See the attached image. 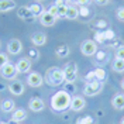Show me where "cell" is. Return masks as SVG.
<instances>
[{
  "instance_id": "d590c367",
  "label": "cell",
  "mask_w": 124,
  "mask_h": 124,
  "mask_svg": "<svg viewBox=\"0 0 124 124\" xmlns=\"http://www.w3.org/2000/svg\"><path fill=\"white\" fill-rule=\"evenodd\" d=\"M104 37H106V39H113L114 38V31L113 30H106L104 31Z\"/></svg>"
},
{
  "instance_id": "ee69618b",
  "label": "cell",
  "mask_w": 124,
  "mask_h": 124,
  "mask_svg": "<svg viewBox=\"0 0 124 124\" xmlns=\"http://www.w3.org/2000/svg\"><path fill=\"white\" fill-rule=\"evenodd\" d=\"M121 89L124 90V79H121Z\"/></svg>"
},
{
  "instance_id": "74e56055",
  "label": "cell",
  "mask_w": 124,
  "mask_h": 124,
  "mask_svg": "<svg viewBox=\"0 0 124 124\" xmlns=\"http://www.w3.org/2000/svg\"><path fill=\"white\" fill-rule=\"evenodd\" d=\"M94 3L99 4V6H107L110 3V0H94Z\"/></svg>"
},
{
  "instance_id": "5bb4252c",
  "label": "cell",
  "mask_w": 124,
  "mask_h": 124,
  "mask_svg": "<svg viewBox=\"0 0 124 124\" xmlns=\"http://www.w3.org/2000/svg\"><path fill=\"white\" fill-rule=\"evenodd\" d=\"M8 90L11 94H14V96H20V94H23L24 93V85L20 82V80H13L10 85H8Z\"/></svg>"
},
{
  "instance_id": "30bf717a",
  "label": "cell",
  "mask_w": 124,
  "mask_h": 124,
  "mask_svg": "<svg viewBox=\"0 0 124 124\" xmlns=\"http://www.w3.org/2000/svg\"><path fill=\"white\" fill-rule=\"evenodd\" d=\"M55 21H56V17L52 16L51 13H48L46 10H44L41 13V16H39V23L42 24L44 27H52L55 24Z\"/></svg>"
},
{
  "instance_id": "5b68a950",
  "label": "cell",
  "mask_w": 124,
  "mask_h": 124,
  "mask_svg": "<svg viewBox=\"0 0 124 124\" xmlns=\"http://www.w3.org/2000/svg\"><path fill=\"white\" fill-rule=\"evenodd\" d=\"M80 52L85 56H93L97 52V44L94 42V39H85L80 44Z\"/></svg>"
},
{
  "instance_id": "d6986e66",
  "label": "cell",
  "mask_w": 124,
  "mask_h": 124,
  "mask_svg": "<svg viewBox=\"0 0 124 124\" xmlns=\"http://www.w3.org/2000/svg\"><path fill=\"white\" fill-rule=\"evenodd\" d=\"M16 103L11 99H6V100L1 103V111H4V113H10V111H14L16 108Z\"/></svg>"
},
{
  "instance_id": "8d00e7d4",
  "label": "cell",
  "mask_w": 124,
  "mask_h": 124,
  "mask_svg": "<svg viewBox=\"0 0 124 124\" xmlns=\"http://www.w3.org/2000/svg\"><path fill=\"white\" fill-rule=\"evenodd\" d=\"M63 90H66L68 93H70L72 90H75V85H73V83H66V86H65Z\"/></svg>"
},
{
  "instance_id": "f6af8a7d",
  "label": "cell",
  "mask_w": 124,
  "mask_h": 124,
  "mask_svg": "<svg viewBox=\"0 0 124 124\" xmlns=\"http://www.w3.org/2000/svg\"><path fill=\"white\" fill-rule=\"evenodd\" d=\"M120 124H124V117L121 118V121H120Z\"/></svg>"
},
{
  "instance_id": "ab89813d",
  "label": "cell",
  "mask_w": 124,
  "mask_h": 124,
  "mask_svg": "<svg viewBox=\"0 0 124 124\" xmlns=\"http://www.w3.org/2000/svg\"><path fill=\"white\" fill-rule=\"evenodd\" d=\"M90 3V0H79V6H87Z\"/></svg>"
},
{
  "instance_id": "d4e9b609",
  "label": "cell",
  "mask_w": 124,
  "mask_h": 124,
  "mask_svg": "<svg viewBox=\"0 0 124 124\" xmlns=\"http://www.w3.org/2000/svg\"><path fill=\"white\" fill-rule=\"evenodd\" d=\"M66 13H68V4L58 7V18H66Z\"/></svg>"
},
{
  "instance_id": "1f68e13d",
  "label": "cell",
  "mask_w": 124,
  "mask_h": 124,
  "mask_svg": "<svg viewBox=\"0 0 124 124\" xmlns=\"http://www.w3.org/2000/svg\"><path fill=\"white\" fill-rule=\"evenodd\" d=\"M116 58H117V59H124V45L117 48V51H116Z\"/></svg>"
},
{
  "instance_id": "603a6c76",
  "label": "cell",
  "mask_w": 124,
  "mask_h": 124,
  "mask_svg": "<svg viewBox=\"0 0 124 124\" xmlns=\"http://www.w3.org/2000/svg\"><path fill=\"white\" fill-rule=\"evenodd\" d=\"M31 10V13L34 14V17H39L41 16V13L44 11V8H42V6L39 4V3H34V4H31V6H28Z\"/></svg>"
},
{
  "instance_id": "9a60e30c",
  "label": "cell",
  "mask_w": 124,
  "mask_h": 124,
  "mask_svg": "<svg viewBox=\"0 0 124 124\" xmlns=\"http://www.w3.org/2000/svg\"><path fill=\"white\" fill-rule=\"evenodd\" d=\"M31 42L34 44L35 46H42L45 45L46 42V35L44 32H34L32 37H31Z\"/></svg>"
},
{
  "instance_id": "60d3db41",
  "label": "cell",
  "mask_w": 124,
  "mask_h": 124,
  "mask_svg": "<svg viewBox=\"0 0 124 124\" xmlns=\"http://www.w3.org/2000/svg\"><path fill=\"white\" fill-rule=\"evenodd\" d=\"M97 27H99V28H104V27H106V21H99V23H97Z\"/></svg>"
},
{
  "instance_id": "d6a6232c",
  "label": "cell",
  "mask_w": 124,
  "mask_h": 124,
  "mask_svg": "<svg viewBox=\"0 0 124 124\" xmlns=\"http://www.w3.org/2000/svg\"><path fill=\"white\" fill-rule=\"evenodd\" d=\"M116 16H117V18H118L120 21H123V23H124V7H118V8H117Z\"/></svg>"
},
{
  "instance_id": "44dd1931",
  "label": "cell",
  "mask_w": 124,
  "mask_h": 124,
  "mask_svg": "<svg viewBox=\"0 0 124 124\" xmlns=\"http://www.w3.org/2000/svg\"><path fill=\"white\" fill-rule=\"evenodd\" d=\"M79 17V8L76 6H68V13H66V18L68 20H76Z\"/></svg>"
},
{
  "instance_id": "9c48e42d",
  "label": "cell",
  "mask_w": 124,
  "mask_h": 124,
  "mask_svg": "<svg viewBox=\"0 0 124 124\" xmlns=\"http://www.w3.org/2000/svg\"><path fill=\"white\" fill-rule=\"evenodd\" d=\"M86 107V100L82 96H73L72 100H70V106L69 108L72 111H80Z\"/></svg>"
},
{
  "instance_id": "52a82bcc",
  "label": "cell",
  "mask_w": 124,
  "mask_h": 124,
  "mask_svg": "<svg viewBox=\"0 0 124 124\" xmlns=\"http://www.w3.org/2000/svg\"><path fill=\"white\" fill-rule=\"evenodd\" d=\"M23 51V42L17 38L10 39L7 42V52L11 55H18Z\"/></svg>"
},
{
  "instance_id": "7a4b0ae2",
  "label": "cell",
  "mask_w": 124,
  "mask_h": 124,
  "mask_svg": "<svg viewBox=\"0 0 124 124\" xmlns=\"http://www.w3.org/2000/svg\"><path fill=\"white\" fill-rule=\"evenodd\" d=\"M44 82H46L49 86H61L65 83V76H63V70L58 66H51L46 69V73L44 76Z\"/></svg>"
},
{
  "instance_id": "f35d334b",
  "label": "cell",
  "mask_w": 124,
  "mask_h": 124,
  "mask_svg": "<svg viewBox=\"0 0 124 124\" xmlns=\"http://www.w3.org/2000/svg\"><path fill=\"white\" fill-rule=\"evenodd\" d=\"M54 4L56 7H61V6H65V4H66V0H55Z\"/></svg>"
},
{
  "instance_id": "836d02e7",
  "label": "cell",
  "mask_w": 124,
  "mask_h": 124,
  "mask_svg": "<svg viewBox=\"0 0 124 124\" xmlns=\"http://www.w3.org/2000/svg\"><path fill=\"white\" fill-rule=\"evenodd\" d=\"M85 80H86V82H92V80H96V76H94V70H90V72H87V73H86Z\"/></svg>"
},
{
  "instance_id": "c3c4849f",
  "label": "cell",
  "mask_w": 124,
  "mask_h": 124,
  "mask_svg": "<svg viewBox=\"0 0 124 124\" xmlns=\"http://www.w3.org/2000/svg\"><path fill=\"white\" fill-rule=\"evenodd\" d=\"M0 45H1V44H0Z\"/></svg>"
},
{
  "instance_id": "cb8c5ba5",
  "label": "cell",
  "mask_w": 124,
  "mask_h": 124,
  "mask_svg": "<svg viewBox=\"0 0 124 124\" xmlns=\"http://www.w3.org/2000/svg\"><path fill=\"white\" fill-rule=\"evenodd\" d=\"M94 76H96V80L104 82V79H106V76H107V73H106V70L103 69V68H96V69H94Z\"/></svg>"
},
{
  "instance_id": "4dcf8cb0",
  "label": "cell",
  "mask_w": 124,
  "mask_h": 124,
  "mask_svg": "<svg viewBox=\"0 0 124 124\" xmlns=\"http://www.w3.org/2000/svg\"><path fill=\"white\" fill-rule=\"evenodd\" d=\"M28 56H30L31 59H38L39 58V52L35 49V48H31L30 52H28Z\"/></svg>"
},
{
  "instance_id": "e0dca14e",
  "label": "cell",
  "mask_w": 124,
  "mask_h": 124,
  "mask_svg": "<svg viewBox=\"0 0 124 124\" xmlns=\"http://www.w3.org/2000/svg\"><path fill=\"white\" fill-rule=\"evenodd\" d=\"M17 7L14 0H0V13H7Z\"/></svg>"
},
{
  "instance_id": "7c38bea8",
  "label": "cell",
  "mask_w": 124,
  "mask_h": 124,
  "mask_svg": "<svg viewBox=\"0 0 124 124\" xmlns=\"http://www.w3.org/2000/svg\"><path fill=\"white\" fill-rule=\"evenodd\" d=\"M17 16L20 17V18H23V20H25V21H32L35 17H34V14L31 13V10L28 6H21V7L17 8Z\"/></svg>"
},
{
  "instance_id": "7402d4cb",
  "label": "cell",
  "mask_w": 124,
  "mask_h": 124,
  "mask_svg": "<svg viewBox=\"0 0 124 124\" xmlns=\"http://www.w3.org/2000/svg\"><path fill=\"white\" fill-rule=\"evenodd\" d=\"M111 68H113V70L114 72H124V59H114L113 61V63H111Z\"/></svg>"
},
{
  "instance_id": "7dc6e473",
  "label": "cell",
  "mask_w": 124,
  "mask_h": 124,
  "mask_svg": "<svg viewBox=\"0 0 124 124\" xmlns=\"http://www.w3.org/2000/svg\"><path fill=\"white\" fill-rule=\"evenodd\" d=\"M37 1H38V3H39V1H44V0H37Z\"/></svg>"
},
{
  "instance_id": "ac0fdd59",
  "label": "cell",
  "mask_w": 124,
  "mask_h": 124,
  "mask_svg": "<svg viewBox=\"0 0 124 124\" xmlns=\"http://www.w3.org/2000/svg\"><path fill=\"white\" fill-rule=\"evenodd\" d=\"M11 118L13 120H16V121H24L25 118H27V111L24 110V108H16L14 111H13V116H11Z\"/></svg>"
},
{
  "instance_id": "2e32d148",
  "label": "cell",
  "mask_w": 124,
  "mask_h": 124,
  "mask_svg": "<svg viewBox=\"0 0 124 124\" xmlns=\"http://www.w3.org/2000/svg\"><path fill=\"white\" fill-rule=\"evenodd\" d=\"M111 106L116 110H124V94L123 93H117L111 99Z\"/></svg>"
},
{
  "instance_id": "83f0119b",
  "label": "cell",
  "mask_w": 124,
  "mask_h": 124,
  "mask_svg": "<svg viewBox=\"0 0 124 124\" xmlns=\"http://www.w3.org/2000/svg\"><path fill=\"white\" fill-rule=\"evenodd\" d=\"M90 14V10L87 6H80L79 7V16H82V17H87V16Z\"/></svg>"
},
{
  "instance_id": "7bdbcfd3",
  "label": "cell",
  "mask_w": 124,
  "mask_h": 124,
  "mask_svg": "<svg viewBox=\"0 0 124 124\" xmlns=\"http://www.w3.org/2000/svg\"><path fill=\"white\" fill-rule=\"evenodd\" d=\"M6 124H18V121H16V120H13V118H11V120H10V121H7Z\"/></svg>"
},
{
  "instance_id": "4316f807",
  "label": "cell",
  "mask_w": 124,
  "mask_h": 124,
  "mask_svg": "<svg viewBox=\"0 0 124 124\" xmlns=\"http://www.w3.org/2000/svg\"><path fill=\"white\" fill-rule=\"evenodd\" d=\"M92 123H93V117H90V116L78 118V121H76V124H92Z\"/></svg>"
},
{
  "instance_id": "8992f818",
  "label": "cell",
  "mask_w": 124,
  "mask_h": 124,
  "mask_svg": "<svg viewBox=\"0 0 124 124\" xmlns=\"http://www.w3.org/2000/svg\"><path fill=\"white\" fill-rule=\"evenodd\" d=\"M0 73H1V76L4 78V79H7V80H14L16 78H17V69H16V65L13 63H6L1 69H0Z\"/></svg>"
},
{
  "instance_id": "3957f363",
  "label": "cell",
  "mask_w": 124,
  "mask_h": 124,
  "mask_svg": "<svg viewBox=\"0 0 124 124\" xmlns=\"http://www.w3.org/2000/svg\"><path fill=\"white\" fill-rule=\"evenodd\" d=\"M63 76H65V83H73L78 78V66L75 62H69L63 68Z\"/></svg>"
},
{
  "instance_id": "277c9868",
  "label": "cell",
  "mask_w": 124,
  "mask_h": 124,
  "mask_svg": "<svg viewBox=\"0 0 124 124\" xmlns=\"http://www.w3.org/2000/svg\"><path fill=\"white\" fill-rule=\"evenodd\" d=\"M103 89V82L100 80H92V82H86L85 87H83V94L85 96H96L99 94Z\"/></svg>"
},
{
  "instance_id": "484cf974",
  "label": "cell",
  "mask_w": 124,
  "mask_h": 124,
  "mask_svg": "<svg viewBox=\"0 0 124 124\" xmlns=\"http://www.w3.org/2000/svg\"><path fill=\"white\" fill-rule=\"evenodd\" d=\"M94 55H96V62H99V63L106 62V52H103V51H97Z\"/></svg>"
},
{
  "instance_id": "8fae6325",
  "label": "cell",
  "mask_w": 124,
  "mask_h": 124,
  "mask_svg": "<svg viewBox=\"0 0 124 124\" xmlns=\"http://www.w3.org/2000/svg\"><path fill=\"white\" fill-rule=\"evenodd\" d=\"M16 69L18 73H27L31 69V59L30 58H21L16 63Z\"/></svg>"
},
{
  "instance_id": "bcb514c9",
  "label": "cell",
  "mask_w": 124,
  "mask_h": 124,
  "mask_svg": "<svg viewBox=\"0 0 124 124\" xmlns=\"http://www.w3.org/2000/svg\"><path fill=\"white\" fill-rule=\"evenodd\" d=\"M0 89H4V86L1 85V83H0Z\"/></svg>"
},
{
  "instance_id": "ffe728a7",
  "label": "cell",
  "mask_w": 124,
  "mask_h": 124,
  "mask_svg": "<svg viewBox=\"0 0 124 124\" xmlns=\"http://www.w3.org/2000/svg\"><path fill=\"white\" fill-rule=\"evenodd\" d=\"M69 52H70V49L68 45H59L55 49V54H56L58 58H66L69 55Z\"/></svg>"
},
{
  "instance_id": "4fadbf2b",
  "label": "cell",
  "mask_w": 124,
  "mask_h": 124,
  "mask_svg": "<svg viewBox=\"0 0 124 124\" xmlns=\"http://www.w3.org/2000/svg\"><path fill=\"white\" fill-rule=\"evenodd\" d=\"M28 107H30L31 111H42L45 108V103H44L42 99H39V97H32L28 101Z\"/></svg>"
},
{
  "instance_id": "b9f144b4",
  "label": "cell",
  "mask_w": 124,
  "mask_h": 124,
  "mask_svg": "<svg viewBox=\"0 0 124 124\" xmlns=\"http://www.w3.org/2000/svg\"><path fill=\"white\" fill-rule=\"evenodd\" d=\"M66 3H72V6L79 4V0H66Z\"/></svg>"
},
{
  "instance_id": "ba28073f",
  "label": "cell",
  "mask_w": 124,
  "mask_h": 124,
  "mask_svg": "<svg viewBox=\"0 0 124 124\" xmlns=\"http://www.w3.org/2000/svg\"><path fill=\"white\" fill-rule=\"evenodd\" d=\"M27 83L31 87H41L42 83H44V78L41 76L38 72H31L27 76Z\"/></svg>"
},
{
  "instance_id": "e575fe53",
  "label": "cell",
  "mask_w": 124,
  "mask_h": 124,
  "mask_svg": "<svg viewBox=\"0 0 124 124\" xmlns=\"http://www.w3.org/2000/svg\"><path fill=\"white\" fill-rule=\"evenodd\" d=\"M46 11H48V13H51L52 16H55V17L58 18V7H56L55 4H52V6H49V8H48Z\"/></svg>"
},
{
  "instance_id": "f546056e",
  "label": "cell",
  "mask_w": 124,
  "mask_h": 124,
  "mask_svg": "<svg viewBox=\"0 0 124 124\" xmlns=\"http://www.w3.org/2000/svg\"><path fill=\"white\" fill-rule=\"evenodd\" d=\"M6 63H8V58H7V54H0V69L6 65Z\"/></svg>"
},
{
  "instance_id": "6da1fadb",
  "label": "cell",
  "mask_w": 124,
  "mask_h": 124,
  "mask_svg": "<svg viewBox=\"0 0 124 124\" xmlns=\"http://www.w3.org/2000/svg\"><path fill=\"white\" fill-rule=\"evenodd\" d=\"M70 100H72L70 93H68L66 90H59L51 97V101H49L51 103V108L54 111H56V113H62V111L69 108Z\"/></svg>"
},
{
  "instance_id": "f1b7e54d",
  "label": "cell",
  "mask_w": 124,
  "mask_h": 124,
  "mask_svg": "<svg viewBox=\"0 0 124 124\" xmlns=\"http://www.w3.org/2000/svg\"><path fill=\"white\" fill-rule=\"evenodd\" d=\"M106 41V37H104V32H96L94 34V42L97 44V42H104Z\"/></svg>"
}]
</instances>
